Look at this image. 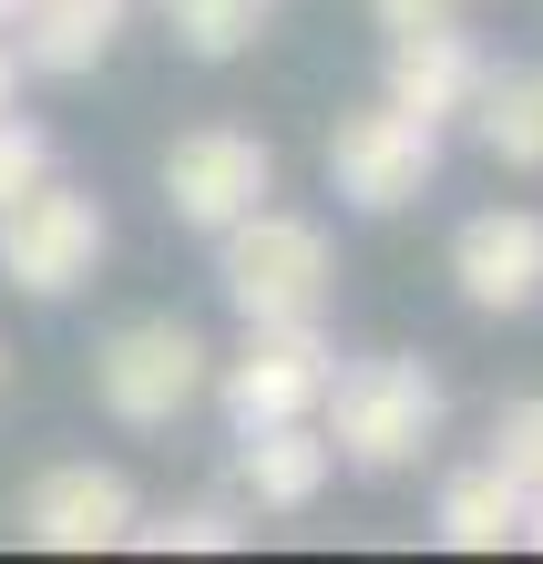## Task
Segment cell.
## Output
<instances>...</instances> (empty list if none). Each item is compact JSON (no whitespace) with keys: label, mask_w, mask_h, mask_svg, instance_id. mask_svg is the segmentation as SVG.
<instances>
[{"label":"cell","mask_w":543,"mask_h":564,"mask_svg":"<svg viewBox=\"0 0 543 564\" xmlns=\"http://www.w3.org/2000/svg\"><path fill=\"white\" fill-rule=\"evenodd\" d=\"M441 421H452V390H441L431 359H349V370H328L318 390V431L328 452L349 462V473H411V462H431Z\"/></svg>","instance_id":"1"},{"label":"cell","mask_w":543,"mask_h":564,"mask_svg":"<svg viewBox=\"0 0 543 564\" xmlns=\"http://www.w3.org/2000/svg\"><path fill=\"white\" fill-rule=\"evenodd\" d=\"M216 288L236 297V318H328L338 247L297 206H247L236 226H216Z\"/></svg>","instance_id":"2"},{"label":"cell","mask_w":543,"mask_h":564,"mask_svg":"<svg viewBox=\"0 0 543 564\" xmlns=\"http://www.w3.org/2000/svg\"><path fill=\"white\" fill-rule=\"evenodd\" d=\"M104 247H113L104 195H83V185H62V175H42L31 195L0 206V278H11L21 297H42V308L73 297V288H93Z\"/></svg>","instance_id":"3"},{"label":"cell","mask_w":543,"mask_h":564,"mask_svg":"<svg viewBox=\"0 0 543 564\" xmlns=\"http://www.w3.org/2000/svg\"><path fill=\"white\" fill-rule=\"evenodd\" d=\"M431 175H441V123L400 113L390 93L359 104V113H338V134H328V195H338V206L400 216V206L431 195Z\"/></svg>","instance_id":"4"},{"label":"cell","mask_w":543,"mask_h":564,"mask_svg":"<svg viewBox=\"0 0 543 564\" xmlns=\"http://www.w3.org/2000/svg\"><path fill=\"white\" fill-rule=\"evenodd\" d=\"M206 339L175 318V308H144V318H123L104 349H93V390H104V411L123 431H164L195 390H206Z\"/></svg>","instance_id":"5"},{"label":"cell","mask_w":543,"mask_h":564,"mask_svg":"<svg viewBox=\"0 0 543 564\" xmlns=\"http://www.w3.org/2000/svg\"><path fill=\"white\" fill-rule=\"evenodd\" d=\"M338 370L328 328L318 318H247V349L216 370V401L236 431H267V421H318V390Z\"/></svg>","instance_id":"6"},{"label":"cell","mask_w":543,"mask_h":564,"mask_svg":"<svg viewBox=\"0 0 543 564\" xmlns=\"http://www.w3.org/2000/svg\"><path fill=\"white\" fill-rule=\"evenodd\" d=\"M267 195H278V154L257 134H236V123H195V134L164 144V206H175V226H195V237L236 226L247 206H267Z\"/></svg>","instance_id":"7"},{"label":"cell","mask_w":543,"mask_h":564,"mask_svg":"<svg viewBox=\"0 0 543 564\" xmlns=\"http://www.w3.org/2000/svg\"><path fill=\"white\" fill-rule=\"evenodd\" d=\"M133 482L113 473V462H52L42 482L21 492V534L42 544V554H104L133 534Z\"/></svg>","instance_id":"8"},{"label":"cell","mask_w":543,"mask_h":564,"mask_svg":"<svg viewBox=\"0 0 543 564\" xmlns=\"http://www.w3.org/2000/svg\"><path fill=\"white\" fill-rule=\"evenodd\" d=\"M452 288L482 318H523L543 297V206H482L452 237Z\"/></svg>","instance_id":"9"},{"label":"cell","mask_w":543,"mask_h":564,"mask_svg":"<svg viewBox=\"0 0 543 564\" xmlns=\"http://www.w3.org/2000/svg\"><path fill=\"white\" fill-rule=\"evenodd\" d=\"M482 42H471L461 21H441V31H390V104L400 113H421V123H461L471 113V93H482Z\"/></svg>","instance_id":"10"},{"label":"cell","mask_w":543,"mask_h":564,"mask_svg":"<svg viewBox=\"0 0 543 564\" xmlns=\"http://www.w3.org/2000/svg\"><path fill=\"white\" fill-rule=\"evenodd\" d=\"M328 473H338V452H328V431H318V421L236 431V482H247L267 513H308L318 492H328Z\"/></svg>","instance_id":"11"},{"label":"cell","mask_w":543,"mask_h":564,"mask_svg":"<svg viewBox=\"0 0 543 564\" xmlns=\"http://www.w3.org/2000/svg\"><path fill=\"white\" fill-rule=\"evenodd\" d=\"M113 31H123V11H104V0H31L11 21V52H21V73L73 83V73H93L113 52Z\"/></svg>","instance_id":"12"},{"label":"cell","mask_w":543,"mask_h":564,"mask_svg":"<svg viewBox=\"0 0 543 564\" xmlns=\"http://www.w3.org/2000/svg\"><path fill=\"white\" fill-rule=\"evenodd\" d=\"M471 134H482L492 164L543 175V62H502V73H482V93H471Z\"/></svg>","instance_id":"13"},{"label":"cell","mask_w":543,"mask_h":564,"mask_svg":"<svg viewBox=\"0 0 543 564\" xmlns=\"http://www.w3.org/2000/svg\"><path fill=\"white\" fill-rule=\"evenodd\" d=\"M441 544L452 554H502V544H523V482H502L492 462H471V473L441 482Z\"/></svg>","instance_id":"14"},{"label":"cell","mask_w":543,"mask_h":564,"mask_svg":"<svg viewBox=\"0 0 543 564\" xmlns=\"http://www.w3.org/2000/svg\"><path fill=\"white\" fill-rule=\"evenodd\" d=\"M154 21L175 31L195 62H236L267 31V0H154Z\"/></svg>","instance_id":"15"},{"label":"cell","mask_w":543,"mask_h":564,"mask_svg":"<svg viewBox=\"0 0 543 564\" xmlns=\"http://www.w3.org/2000/svg\"><path fill=\"white\" fill-rule=\"evenodd\" d=\"M492 473L502 482H523V492H543V390H523V401H502L492 411Z\"/></svg>","instance_id":"16"},{"label":"cell","mask_w":543,"mask_h":564,"mask_svg":"<svg viewBox=\"0 0 543 564\" xmlns=\"http://www.w3.org/2000/svg\"><path fill=\"white\" fill-rule=\"evenodd\" d=\"M123 544H144V554H236V544H247V523H236V513H216V503L164 513V523H144V513H133V534H123Z\"/></svg>","instance_id":"17"},{"label":"cell","mask_w":543,"mask_h":564,"mask_svg":"<svg viewBox=\"0 0 543 564\" xmlns=\"http://www.w3.org/2000/svg\"><path fill=\"white\" fill-rule=\"evenodd\" d=\"M42 175H52V134H42V123H21V104H11V113H0V206L31 195Z\"/></svg>","instance_id":"18"},{"label":"cell","mask_w":543,"mask_h":564,"mask_svg":"<svg viewBox=\"0 0 543 564\" xmlns=\"http://www.w3.org/2000/svg\"><path fill=\"white\" fill-rule=\"evenodd\" d=\"M471 0H369V21L380 31H441V21H461Z\"/></svg>","instance_id":"19"},{"label":"cell","mask_w":543,"mask_h":564,"mask_svg":"<svg viewBox=\"0 0 543 564\" xmlns=\"http://www.w3.org/2000/svg\"><path fill=\"white\" fill-rule=\"evenodd\" d=\"M21 83H31V73H21V52H11V31H0V113L21 104Z\"/></svg>","instance_id":"20"},{"label":"cell","mask_w":543,"mask_h":564,"mask_svg":"<svg viewBox=\"0 0 543 564\" xmlns=\"http://www.w3.org/2000/svg\"><path fill=\"white\" fill-rule=\"evenodd\" d=\"M523 544H543V492H523Z\"/></svg>","instance_id":"21"},{"label":"cell","mask_w":543,"mask_h":564,"mask_svg":"<svg viewBox=\"0 0 543 564\" xmlns=\"http://www.w3.org/2000/svg\"><path fill=\"white\" fill-rule=\"evenodd\" d=\"M21 11H31V0H0V31H11V21H21Z\"/></svg>","instance_id":"22"},{"label":"cell","mask_w":543,"mask_h":564,"mask_svg":"<svg viewBox=\"0 0 543 564\" xmlns=\"http://www.w3.org/2000/svg\"><path fill=\"white\" fill-rule=\"evenodd\" d=\"M104 11H133V0H104Z\"/></svg>","instance_id":"23"},{"label":"cell","mask_w":543,"mask_h":564,"mask_svg":"<svg viewBox=\"0 0 543 564\" xmlns=\"http://www.w3.org/2000/svg\"><path fill=\"white\" fill-rule=\"evenodd\" d=\"M0 370H11V359H0Z\"/></svg>","instance_id":"24"}]
</instances>
